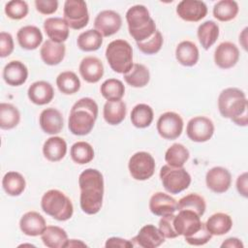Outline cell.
Segmentation results:
<instances>
[{"instance_id":"cell-1","label":"cell","mask_w":248,"mask_h":248,"mask_svg":"<svg viewBox=\"0 0 248 248\" xmlns=\"http://www.w3.org/2000/svg\"><path fill=\"white\" fill-rule=\"evenodd\" d=\"M81 210L89 215L98 213L103 205L104 177L96 169H86L78 176Z\"/></svg>"},{"instance_id":"cell-2","label":"cell","mask_w":248,"mask_h":248,"mask_svg":"<svg viewBox=\"0 0 248 248\" xmlns=\"http://www.w3.org/2000/svg\"><path fill=\"white\" fill-rule=\"evenodd\" d=\"M218 109L221 115L238 126L248 124V105L245 93L236 87L221 91L218 97Z\"/></svg>"},{"instance_id":"cell-3","label":"cell","mask_w":248,"mask_h":248,"mask_svg":"<svg viewBox=\"0 0 248 248\" xmlns=\"http://www.w3.org/2000/svg\"><path fill=\"white\" fill-rule=\"evenodd\" d=\"M98 117V105L89 98L84 97L77 101L70 111L68 119V128L73 135H88Z\"/></svg>"},{"instance_id":"cell-4","label":"cell","mask_w":248,"mask_h":248,"mask_svg":"<svg viewBox=\"0 0 248 248\" xmlns=\"http://www.w3.org/2000/svg\"><path fill=\"white\" fill-rule=\"evenodd\" d=\"M126 20L129 34L137 43L148 39L157 30L154 19L143 5L131 7L126 13Z\"/></svg>"},{"instance_id":"cell-5","label":"cell","mask_w":248,"mask_h":248,"mask_svg":"<svg viewBox=\"0 0 248 248\" xmlns=\"http://www.w3.org/2000/svg\"><path fill=\"white\" fill-rule=\"evenodd\" d=\"M41 207L45 213L57 221H67L74 213L71 200L57 189L48 190L43 195Z\"/></svg>"},{"instance_id":"cell-6","label":"cell","mask_w":248,"mask_h":248,"mask_svg":"<svg viewBox=\"0 0 248 248\" xmlns=\"http://www.w3.org/2000/svg\"><path fill=\"white\" fill-rule=\"evenodd\" d=\"M106 58L111 70L118 74L127 73L133 66V49L131 45L122 39L110 42L106 48Z\"/></svg>"},{"instance_id":"cell-7","label":"cell","mask_w":248,"mask_h":248,"mask_svg":"<svg viewBox=\"0 0 248 248\" xmlns=\"http://www.w3.org/2000/svg\"><path fill=\"white\" fill-rule=\"evenodd\" d=\"M160 179L165 190L170 194H178L191 184V175L183 168L165 165L160 170Z\"/></svg>"},{"instance_id":"cell-8","label":"cell","mask_w":248,"mask_h":248,"mask_svg":"<svg viewBox=\"0 0 248 248\" xmlns=\"http://www.w3.org/2000/svg\"><path fill=\"white\" fill-rule=\"evenodd\" d=\"M63 16L68 26L75 30L82 29L89 21L87 5L83 0H66Z\"/></svg>"},{"instance_id":"cell-9","label":"cell","mask_w":248,"mask_h":248,"mask_svg":"<svg viewBox=\"0 0 248 248\" xmlns=\"http://www.w3.org/2000/svg\"><path fill=\"white\" fill-rule=\"evenodd\" d=\"M155 160L151 154L145 151L136 152L131 156L128 169L131 176L136 180H147L155 171Z\"/></svg>"},{"instance_id":"cell-10","label":"cell","mask_w":248,"mask_h":248,"mask_svg":"<svg viewBox=\"0 0 248 248\" xmlns=\"http://www.w3.org/2000/svg\"><path fill=\"white\" fill-rule=\"evenodd\" d=\"M157 132L165 140H175L183 131V119L173 111L161 114L157 120Z\"/></svg>"},{"instance_id":"cell-11","label":"cell","mask_w":248,"mask_h":248,"mask_svg":"<svg viewBox=\"0 0 248 248\" xmlns=\"http://www.w3.org/2000/svg\"><path fill=\"white\" fill-rule=\"evenodd\" d=\"M187 137L195 142H205L214 134V124L206 116H195L191 118L186 127Z\"/></svg>"},{"instance_id":"cell-12","label":"cell","mask_w":248,"mask_h":248,"mask_svg":"<svg viewBox=\"0 0 248 248\" xmlns=\"http://www.w3.org/2000/svg\"><path fill=\"white\" fill-rule=\"evenodd\" d=\"M122 25L121 16L112 10L100 12L94 20V26L103 37H109L117 33Z\"/></svg>"},{"instance_id":"cell-13","label":"cell","mask_w":248,"mask_h":248,"mask_svg":"<svg viewBox=\"0 0 248 248\" xmlns=\"http://www.w3.org/2000/svg\"><path fill=\"white\" fill-rule=\"evenodd\" d=\"M178 214L174 215L173 226L178 235L184 237L195 233L202 225L201 217L191 210H178Z\"/></svg>"},{"instance_id":"cell-14","label":"cell","mask_w":248,"mask_h":248,"mask_svg":"<svg viewBox=\"0 0 248 248\" xmlns=\"http://www.w3.org/2000/svg\"><path fill=\"white\" fill-rule=\"evenodd\" d=\"M205 183L207 188L212 192L222 194L230 189L232 174L223 167H213L205 174Z\"/></svg>"},{"instance_id":"cell-15","label":"cell","mask_w":248,"mask_h":248,"mask_svg":"<svg viewBox=\"0 0 248 248\" xmlns=\"http://www.w3.org/2000/svg\"><path fill=\"white\" fill-rule=\"evenodd\" d=\"M176 14L185 21L197 22L207 14V7L200 0H182L176 7Z\"/></svg>"},{"instance_id":"cell-16","label":"cell","mask_w":248,"mask_h":248,"mask_svg":"<svg viewBox=\"0 0 248 248\" xmlns=\"http://www.w3.org/2000/svg\"><path fill=\"white\" fill-rule=\"evenodd\" d=\"M239 59V49L232 42H223L214 51V62L221 69H231Z\"/></svg>"},{"instance_id":"cell-17","label":"cell","mask_w":248,"mask_h":248,"mask_svg":"<svg viewBox=\"0 0 248 248\" xmlns=\"http://www.w3.org/2000/svg\"><path fill=\"white\" fill-rule=\"evenodd\" d=\"M134 246L141 248H156L165 242V237L159 229L152 224L143 226L138 234L131 239Z\"/></svg>"},{"instance_id":"cell-18","label":"cell","mask_w":248,"mask_h":248,"mask_svg":"<svg viewBox=\"0 0 248 248\" xmlns=\"http://www.w3.org/2000/svg\"><path fill=\"white\" fill-rule=\"evenodd\" d=\"M149 209L156 216L173 214L177 210V202L166 193L156 192L149 200Z\"/></svg>"},{"instance_id":"cell-19","label":"cell","mask_w":248,"mask_h":248,"mask_svg":"<svg viewBox=\"0 0 248 248\" xmlns=\"http://www.w3.org/2000/svg\"><path fill=\"white\" fill-rule=\"evenodd\" d=\"M39 123L42 130L48 135H56L64 127L63 115L54 108H45L40 114Z\"/></svg>"},{"instance_id":"cell-20","label":"cell","mask_w":248,"mask_h":248,"mask_svg":"<svg viewBox=\"0 0 248 248\" xmlns=\"http://www.w3.org/2000/svg\"><path fill=\"white\" fill-rule=\"evenodd\" d=\"M78 71L86 82L96 83L104 76V65L99 58L86 56L80 61Z\"/></svg>"},{"instance_id":"cell-21","label":"cell","mask_w":248,"mask_h":248,"mask_svg":"<svg viewBox=\"0 0 248 248\" xmlns=\"http://www.w3.org/2000/svg\"><path fill=\"white\" fill-rule=\"evenodd\" d=\"M20 231L28 236L41 235L46 228L45 218L36 211H28L22 215L19 221Z\"/></svg>"},{"instance_id":"cell-22","label":"cell","mask_w":248,"mask_h":248,"mask_svg":"<svg viewBox=\"0 0 248 248\" xmlns=\"http://www.w3.org/2000/svg\"><path fill=\"white\" fill-rule=\"evenodd\" d=\"M28 78L27 67L18 60H12L3 69V78L8 85L19 86Z\"/></svg>"},{"instance_id":"cell-23","label":"cell","mask_w":248,"mask_h":248,"mask_svg":"<svg viewBox=\"0 0 248 248\" xmlns=\"http://www.w3.org/2000/svg\"><path fill=\"white\" fill-rule=\"evenodd\" d=\"M27 95L33 104L43 106L52 101L54 97V90L49 82L45 80H38L29 86Z\"/></svg>"},{"instance_id":"cell-24","label":"cell","mask_w":248,"mask_h":248,"mask_svg":"<svg viewBox=\"0 0 248 248\" xmlns=\"http://www.w3.org/2000/svg\"><path fill=\"white\" fill-rule=\"evenodd\" d=\"M66 46L63 43H56L51 40L44 42L40 49V55L44 63L49 66L58 65L65 57Z\"/></svg>"},{"instance_id":"cell-25","label":"cell","mask_w":248,"mask_h":248,"mask_svg":"<svg viewBox=\"0 0 248 248\" xmlns=\"http://www.w3.org/2000/svg\"><path fill=\"white\" fill-rule=\"evenodd\" d=\"M44 29L49 40L64 43L69 37V26L61 17H48L44 21Z\"/></svg>"},{"instance_id":"cell-26","label":"cell","mask_w":248,"mask_h":248,"mask_svg":"<svg viewBox=\"0 0 248 248\" xmlns=\"http://www.w3.org/2000/svg\"><path fill=\"white\" fill-rule=\"evenodd\" d=\"M16 39L22 48L33 50L42 44L43 34L37 26L25 25L17 31Z\"/></svg>"},{"instance_id":"cell-27","label":"cell","mask_w":248,"mask_h":248,"mask_svg":"<svg viewBox=\"0 0 248 248\" xmlns=\"http://www.w3.org/2000/svg\"><path fill=\"white\" fill-rule=\"evenodd\" d=\"M199 56L198 46L191 41H182L175 48V58L183 66L192 67L196 65Z\"/></svg>"},{"instance_id":"cell-28","label":"cell","mask_w":248,"mask_h":248,"mask_svg":"<svg viewBox=\"0 0 248 248\" xmlns=\"http://www.w3.org/2000/svg\"><path fill=\"white\" fill-rule=\"evenodd\" d=\"M67 153V143L60 137L48 138L43 145V154L50 162L62 160Z\"/></svg>"},{"instance_id":"cell-29","label":"cell","mask_w":248,"mask_h":248,"mask_svg":"<svg viewBox=\"0 0 248 248\" xmlns=\"http://www.w3.org/2000/svg\"><path fill=\"white\" fill-rule=\"evenodd\" d=\"M126 104L122 101H107L104 105L103 115L104 119L109 125L120 124L126 116Z\"/></svg>"},{"instance_id":"cell-30","label":"cell","mask_w":248,"mask_h":248,"mask_svg":"<svg viewBox=\"0 0 248 248\" xmlns=\"http://www.w3.org/2000/svg\"><path fill=\"white\" fill-rule=\"evenodd\" d=\"M41 238L48 248H63L69 240L65 230L57 226H47L41 234Z\"/></svg>"},{"instance_id":"cell-31","label":"cell","mask_w":248,"mask_h":248,"mask_svg":"<svg viewBox=\"0 0 248 248\" xmlns=\"http://www.w3.org/2000/svg\"><path fill=\"white\" fill-rule=\"evenodd\" d=\"M205 226L212 235H223L231 231L232 220L229 214L217 212L207 219Z\"/></svg>"},{"instance_id":"cell-32","label":"cell","mask_w":248,"mask_h":248,"mask_svg":"<svg viewBox=\"0 0 248 248\" xmlns=\"http://www.w3.org/2000/svg\"><path fill=\"white\" fill-rule=\"evenodd\" d=\"M124 80L132 87H144L150 80L149 70L142 64L135 63L132 68L123 75Z\"/></svg>"},{"instance_id":"cell-33","label":"cell","mask_w":248,"mask_h":248,"mask_svg":"<svg viewBox=\"0 0 248 248\" xmlns=\"http://www.w3.org/2000/svg\"><path fill=\"white\" fill-rule=\"evenodd\" d=\"M197 35L202 46L209 49L219 37V26L213 20H206L198 27Z\"/></svg>"},{"instance_id":"cell-34","label":"cell","mask_w":248,"mask_h":248,"mask_svg":"<svg viewBox=\"0 0 248 248\" xmlns=\"http://www.w3.org/2000/svg\"><path fill=\"white\" fill-rule=\"evenodd\" d=\"M2 186L9 196H19L25 190L26 182L23 175L17 171H8L3 179Z\"/></svg>"},{"instance_id":"cell-35","label":"cell","mask_w":248,"mask_h":248,"mask_svg":"<svg viewBox=\"0 0 248 248\" xmlns=\"http://www.w3.org/2000/svg\"><path fill=\"white\" fill-rule=\"evenodd\" d=\"M103 36L96 29H88L80 33L77 39V45L82 51H95L101 47Z\"/></svg>"},{"instance_id":"cell-36","label":"cell","mask_w":248,"mask_h":248,"mask_svg":"<svg viewBox=\"0 0 248 248\" xmlns=\"http://www.w3.org/2000/svg\"><path fill=\"white\" fill-rule=\"evenodd\" d=\"M153 117V109L146 104H138L131 111V122L135 127L140 129L150 126Z\"/></svg>"},{"instance_id":"cell-37","label":"cell","mask_w":248,"mask_h":248,"mask_svg":"<svg viewBox=\"0 0 248 248\" xmlns=\"http://www.w3.org/2000/svg\"><path fill=\"white\" fill-rule=\"evenodd\" d=\"M20 121L19 110L12 104H0V128L11 130L17 126Z\"/></svg>"},{"instance_id":"cell-38","label":"cell","mask_w":248,"mask_h":248,"mask_svg":"<svg viewBox=\"0 0 248 248\" xmlns=\"http://www.w3.org/2000/svg\"><path fill=\"white\" fill-rule=\"evenodd\" d=\"M56 85L60 92L66 95L77 93L80 88V80L72 71H65L56 78Z\"/></svg>"},{"instance_id":"cell-39","label":"cell","mask_w":248,"mask_h":248,"mask_svg":"<svg viewBox=\"0 0 248 248\" xmlns=\"http://www.w3.org/2000/svg\"><path fill=\"white\" fill-rule=\"evenodd\" d=\"M206 209L204 199L195 193L189 194L181 198L177 202V210H191L202 217Z\"/></svg>"},{"instance_id":"cell-40","label":"cell","mask_w":248,"mask_h":248,"mask_svg":"<svg viewBox=\"0 0 248 248\" xmlns=\"http://www.w3.org/2000/svg\"><path fill=\"white\" fill-rule=\"evenodd\" d=\"M238 5L233 0H220L213 7V16L220 21H230L238 14Z\"/></svg>"},{"instance_id":"cell-41","label":"cell","mask_w":248,"mask_h":248,"mask_svg":"<svg viewBox=\"0 0 248 248\" xmlns=\"http://www.w3.org/2000/svg\"><path fill=\"white\" fill-rule=\"evenodd\" d=\"M190 157L189 150L181 143H173L165 154V161L171 167H183Z\"/></svg>"},{"instance_id":"cell-42","label":"cell","mask_w":248,"mask_h":248,"mask_svg":"<svg viewBox=\"0 0 248 248\" xmlns=\"http://www.w3.org/2000/svg\"><path fill=\"white\" fill-rule=\"evenodd\" d=\"M100 91L107 101H119L125 94V86L117 78H108L102 83Z\"/></svg>"},{"instance_id":"cell-43","label":"cell","mask_w":248,"mask_h":248,"mask_svg":"<svg viewBox=\"0 0 248 248\" xmlns=\"http://www.w3.org/2000/svg\"><path fill=\"white\" fill-rule=\"evenodd\" d=\"M70 155L75 163L84 165L93 160L94 150L90 143L86 141H77L72 145Z\"/></svg>"},{"instance_id":"cell-44","label":"cell","mask_w":248,"mask_h":248,"mask_svg":"<svg viewBox=\"0 0 248 248\" xmlns=\"http://www.w3.org/2000/svg\"><path fill=\"white\" fill-rule=\"evenodd\" d=\"M163 42L164 40L161 32L159 30H156L155 33L148 39L141 42H138L137 46L142 53L147 55H152L157 53L161 49L163 46Z\"/></svg>"},{"instance_id":"cell-45","label":"cell","mask_w":248,"mask_h":248,"mask_svg":"<svg viewBox=\"0 0 248 248\" xmlns=\"http://www.w3.org/2000/svg\"><path fill=\"white\" fill-rule=\"evenodd\" d=\"M28 5L23 0H12L5 5V14L12 19H21L28 14Z\"/></svg>"},{"instance_id":"cell-46","label":"cell","mask_w":248,"mask_h":248,"mask_svg":"<svg viewBox=\"0 0 248 248\" xmlns=\"http://www.w3.org/2000/svg\"><path fill=\"white\" fill-rule=\"evenodd\" d=\"M211 237H212V234L207 230L205 223H202V227L195 233H193L190 236L184 237V239L190 245L201 246V245L206 244L211 239Z\"/></svg>"},{"instance_id":"cell-47","label":"cell","mask_w":248,"mask_h":248,"mask_svg":"<svg viewBox=\"0 0 248 248\" xmlns=\"http://www.w3.org/2000/svg\"><path fill=\"white\" fill-rule=\"evenodd\" d=\"M173 219H174V215L169 214V215L162 216V218L159 221L158 229L165 238H175L179 236L174 229Z\"/></svg>"},{"instance_id":"cell-48","label":"cell","mask_w":248,"mask_h":248,"mask_svg":"<svg viewBox=\"0 0 248 248\" xmlns=\"http://www.w3.org/2000/svg\"><path fill=\"white\" fill-rule=\"evenodd\" d=\"M14 50V40L10 33H0V56L2 58L9 56Z\"/></svg>"},{"instance_id":"cell-49","label":"cell","mask_w":248,"mask_h":248,"mask_svg":"<svg viewBox=\"0 0 248 248\" xmlns=\"http://www.w3.org/2000/svg\"><path fill=\"white\" fill-rule=\"evenodd\" d=\"M36 10L42 15H51L57 11L58 1L57 0H36Z\"/></svg>"},{"instance_id":"cell-50","label":"cell","mask_w":248,"mask_h":248,"mask_svg":"<svg viewBox=\"0 0 248 248\" xmlns=\"http://www.w3.org/2000/svg\"><path fill=\"white\" fill-rule=\"evenodd\" d=\"M105 246L107 248H109V247H120V248H131V247H134L132 241L124 239V238H121V237H116V236L108 238L107 241H106Z\"/></svg>"},{"instance_id":"cell-51","label":"cell","mask_w":248,"mask_h":248,"mask_svg":"<svg viewBox=\"0 0 248 248\" xmlns=\"http://www.w3.org/2000/svg\"><path fill=\"white\" fill-rule=\"evenodd\" d=\"M237 192L244 198L248 197V176L247 172L241 173L236 179Z\"/></svg>"},{"instance_id":"cell-52","label":"cell","mask_w":248,"mask_h":248,"mask_svg":"<svg viewBox=\"0 0 248 248\" xmlns=\"http://www.w3.org/2000/svg\"><path fill=\"white\" fill-rule=\"evenodd\" d=\"M221 247H229V248H243L244 245L242 243V241L236 237H230L227 238L222 244Z\"/></svg>"},{"instance_id":"cell-53","label":"cell","mask_w":248,"mask_h":248,"mask_svg":"<svg viewBox=\"0 0 248 248\" xmlns=\"http://www.w3.org/2000/svg\"><path fill=\"white\" fill-rule=\"evenodd\" d=\"M247 30H248V28L245 27V28L242 30L241 34L239 35V43L241 44L242 47H243L245 50H247Z\"/></svg>"},{"instance_id":"cell-54","label":"cell","mask_w":248,"mask_h":248,"mask_svg":"<svg viewBox=\"0 0 248 248\" xmlns=\"http://www.w3.org/2000/svg\"><path fill=\"white\" fill-rule=\"evenodd\" d=\"M86 247L87 245L82 242L81 240H78V239H69L66 243V246L65 247Z\"/></svg>"}]
</instances>
